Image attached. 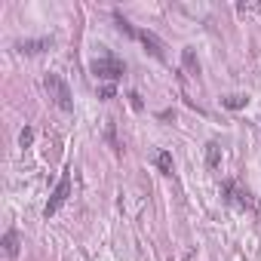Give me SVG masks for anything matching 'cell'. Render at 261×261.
Listing matches in <instances>:
<instances>
[{"instance_id": "cell-1", "label": "cell", "mask_w": 261, "mask_h": 261, "mask_svg": "<svg viewBox=\"0 0 261 261\" xmlns=\"http://www.w3.org/2000/svg\"><path fill=\"white\" fill-rule=\"evenodd\" d=\"M43 86H46L49 98L56 101V108H62V111H74V98H71V89H68V83H65L59 74H46Z\"/></svg>"}, {"instance_id": "cell-2", "label": "cell", "mask_w": 261, "mask_h": 261, "mask_svg": "<svg viewBox=\"0 0 261 261\" xmlns=\"http://www.w3.org/2000/svg\"><path fill=\"white\" fill-rule=\"evenodd\" d=\"M89 71H92L98 80H111V83H114V80H120V74H123L126 68H123L120 59H114V56H101V59H95V62L89 65Z\"/></svg>"}, {"instance_id": "cell-3", "label": "cell", "mask_w": 261, "mask_h": 261, "mask_svg": "<svg viewBox=\"0 0 261 261\" xmlns=\"http://www.w3.org/2000/svg\"><path fill=\"white\" fill-rule=\"evenodd\" d=\"M68 197H71V175L65 172V175H62V181H59V188L53 191V197H49L46 209H43V215H46V218H53V215L65 206V200H68Z\"/></svg>"}, {"instance_id": "cell-4", "label": "cell", "mask_w": 261, "mask_h": 261, "mask_svg": "<svg viewBox=\"0 0 261 261\" xmlns=\"http://www.w3.org/2000/svg\"><path fill=\"white\" fill-rule=\"evenodd\" d=\"M139 40L145 43V49H148V53H151L154 59H166V53H163L166 46H163V40H160V37H157L154 31H148V28H142V31H139Z\"/></svg>"}, {"instance_id": "cell-5", "label": "cell", "mask_w": 261, "mask_h": 261, "mask_svg": "<svg viewBox=\"0 0 261 261\" xmlns=\"http://www.w3.org/2000/svg\"><path fill=\"white\" fill-rule=\"evenodd\" d=\"M181 65H185V71H188L191 77H197V74H200V62H197V56H194V49H191V46H185V49H181Z\"/></svg>"}, {"instance_id": "cell-6", "label": "cell", "mask_w": 261, "mask_h": 261, "mask_svg": "<svg viewBox=\"0 0 261 261\" xmlns=\"http://www.w3.org/2000/svg\"><path fill=\"white\" fill-rule=\"evenodd\" d=\"M206 166L209 169H218L221 166V148H218V142H209L206 145Z\"/></svg>"}, {"instance_id": "cell-7", "label": "cell", "mask_w": 261, "mask_h": 261, "mask_svg": "<svg viewBox=\"0 0 261 261\" xmlns=\"http://www.w3.org/2000/svg\"><path fill=\"white\" fill-rule=\"evenodd\" d=\"M4 252H7V258H16L19 255V233L16 230H7L4 233Z\"/></svg>"}, {"instance_id": "cell-8", "label": "cell", "mask_w": 261, "mask_h": 261, "mask_svg": "<svg viewBox=\"0 0 261 261\" xmlns=\"http://www.w3.org/2000/svg\"><path fill=\"white\" fill-rule=\"evenodd\" d=\"M46 46H53V37H43V40H25L19 49H22V53H43Z\"/></svg>"}, {"instance_id": "cell-9", "label": "cell", "mask_w": 261, "mask_h": 261, "mask_svg": "<svg viewBox=\"0 0 261 261\" xmlns=\"http://www.w3.org/2000/svg\"><path fill=\"white\" fill-rule=\"evenodd\" d=\"M157 169H160L163 175H172V154H169V151H160V154H157Z\"/></svg>"}, {"instance_id": "cell-10", "label": "cell", "mask_w": 261, "mask_h": 261, "mask_svg": "<svg viewBox=\"0 0 261 261\" xmlns=\"http://www.w3.org/2000/svg\"><path fill=\"white\" fill-rule=\"evenodd\" d=\"M246 95H227V98H221V105L224 108H230V111H240V108H246Z\"/></svg>"}, {"instance_id": "cell-11", "label": "cell", "mask_w": 261, "mask_h": 261, "mask_svg": "<svg viewBox=\"0 0 261 261\" xmlns=\"http://www.w3.org/2000/svg\"><path fill=\"white\" fill-rule=\"evenodd\" d=\"M31 142H34V129L25 126L22 133H19V145H22V148H31Z\"/></svg>"}, {"instance_id": "cell-12", "label": "cell", "mask_w": 261, "mask_h": 261, "mask_svg": "<svg viewBox=\"0 0 261 261\" xmlns=\"http://www.w3.org/2000/svg\"><path fill=\"white\" fill-rule=\"evenodd\" d=\"M129 105H133L136 111H142V108H145V105H142V95H139V92H129Z\"/></svg>"}, {"instance_id": "cell-13", "label": "cell", "mask_w": 261, "mask_h": 261, "mask_svg": "<svg viewBox=\"0 0 261 261\" xmlns=\"http://www.w3.org/2000/svg\"><path fill=\"white\" fill-rule=\"evenodd\" d=\"M101 98H114V86H111V83L101 86Z\"/></svg>"}]
</instances>
